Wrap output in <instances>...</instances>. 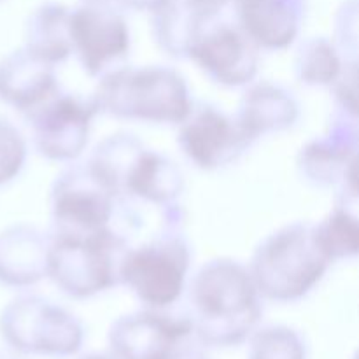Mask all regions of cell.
I'll return each instance as SVG.
<instances>
[{
  "label": "cell",
  "mask_w": 359,
  "mask_h": 359,
  "mask_svg": "<svg viewBox=\"0 0 359 359\" xmlns=\"http://www.w3.org/2000/svg\"><path fill=\"white\" fill-rule=\"evenodd\" d=\"M196 342L235 347L249 340L263 316L262 297L248 266L230 258L210 259L193 277L188 293Z\"/></svg>",
  "instance_id": "1"
},
{
  "label": "cell",
  "mask_w": 359,
  "mask_h": 359,
  "mask_svg": "<svg viewBox=\"0 0 359 359\" xmlns=\"http://www.w3.org/2000/svg\"><path fill=\"white\" fill-rule=\"evenodd\" d=\"M97 112L123 121L179 125L193 107L184 77L170 67H121L98 83Z\"/></svg>",
  "instance_id": "2"
},
{
  "label": "cell",
  "mask_w": 359,
  "mask_h": 359,
  "mask_svg": "<svg viewBox=\"0 0 359 359\" xmlns=\"http://www.w3.org/2000/svg\"><path fill=\"white\" fill-rule=\"evenodd\" d=\"M330 265L316 241L314 224L293 223L259 242L248 270L259 297L290 304L309 294Z\"/></svg>",
  "instance_id": "3"
},
{
  "label": "cell",
  "mask_w": 359,
  "mask_h": 359,
  "mask_svg": "<svg viewBox=\"0 0 359 359\" xmlns=\"http://www.w3.org/2000/svg\"><path fill=\"white\" fill-rule=\"evenodd\" d=\"M128 249L111 226L88 235H51L48 277L67 297H97L121 284Z\"/></svg>",
  "instance_id": "4"
},
{
  "label": "cell",
  "mask_w": 359,
  "mask_h": 359,
  "mask_svg": "<svg viewBox=\"0 0 359 359\" xmlns=\"http://www.w3.org/2000/svg\"><path fill=\"white\" fill-rule=\"evenodd\" d=\"M0 335L13 353L58 359L79 353L86 339L72 312L37 294H20L6 305Z\"/></svg>",
  "instance_id": "5"
},
{
  "label": "cell",
  "mask_w": 359,
  "mask_h": 359,
  "mask_svg": "<svg viewBox=\"0 0 359 359\" xmlns=\"http://www.w3.org/2000/svg\"><path fill=\"white\" fill-rule=\"evenodd\" d=\"M177 228L130 248L121 270V284L154 311L172 307L182 297L188 280L191 251Z\"/></svg>",
  "instance_id": "6"
},
{
  "label": "cell",
  "mask_w": 359,
  "mask_h": 359,
  "mask_svg": "<svg viewBox=\"0 0 359 359\" xmlns=\"http://www.w3.org/2000/svg\"><path fill=\"white\" fill-rule=\"evenodd\" d=\"M118 200L88 163H69L49 195L51 235H88L111 226Z\"/></svg>",
  "instance_id": "7"
},
{
  "label": "cell",
  "mask_w": 359,
  "mask_h": 359,
  "mask_svg": "<svg viewBox=\"0 0 359 359\" xmlns=\"http://www.w3.org/2000/svg\"><path fill=\"white\" fill-rule=\"evenodd\" d=\"M70 42L84 72L102 79L125 67L130 51L128 25L107 2H84L70 9Z\"/></svg>",
  "instance_id": "8"
},
{
  "label": "cell",
  "mask_w": 359,
  "mask_h": 359,
  "mask_svg": "<svg viewBox=\"0 0 359 359\" xmlns=\"http://www.w3.org/2000/svg\"><path fill=\"white\" fill-rule=\"evenodd\" d=\"M191 339L186 316L175 318L154 309L121 316L107 333L109 353L116 359H184L191 356Z\"/></svg>",
  "instance_id": "9"
},
{
  "label": "cell",
  "mask_w": 359,
  "mask_h": 359,
  "mask_svg": "<svg viewBox=\"0 0 359 359\" xmlns=\"http://www.w3.org/2000/svg\"><path fill=\"white\" fill-rule=\"evenodd\" d=\"M93 100L76 95H53L49 100L27 114L32 140L46 160L74 163L90 142L91 121L97 116Z\"/></svg>",
  "instance_id": "10"
},
{
  "label": "cell",
  "mask_w": 359,
  "mask_h": 359,
  "mask_svg": "<svg viewBox=\"0 0 359 359\" xmlns=\"http://www.w3.org/2000/svg\"><path fill=\"white\" fill-rule=\"evenodd\" d=\"M177 146L200 170H219L237 161L252 146L235 116L214 105H195L179 123Z\"/></svg>",
  "instance_id": "11"
},
{
  "label": "cell",
  "mask_w": 359,
  "mask_h": 359,
  "mask_svg": "<svg viewBox=\"0 0 359 359\" xmlns=\"http://www.w3.org/2000/svg\"><path fill=\"white\" fill-rule=\"evenodd\" d=\"M259 49L237 25L217 23L216 16L203 25L188 60L196 63L212 83L228 88L248 86L255 81Z\"/></svg>",
  "instance_id": "12"
},
{
  "label": "cell",
  "mask_w": 359,
  "mask_h": 359,
  "mask_svg": "<svg viewBox=\"0 0 359 359\" xmlns=\"http://www.w3.org/2000/svg\"><path fill=\"white\" fill-rule=\"evenodd\" d=\"M302 177L319 188L342 184L344 193L358 196L356 116L337 114L323 137L311 140L298 154Z\"/></svg>",
  "instance_id": "13"
},
{
  "label": "cell",
  "mask_w": 359,
  "mask_h": 359,
  "mask_svg": "<svg viewBox=\"0 0 359 359\" xmlns=\"http://www.w3.org/2000/svg\"><path fill=\"white\" fill-rule=\"evenodd\" d=\"M237 27L258 49H286L297 41L305 0H233Z\"/></svg>",
  "instance_id": "14"
},
{
  "label": "cell",
  "mask_w": 359,
  "mask_h": 359,
  "mask_svg": "<svg viewBox=\"0 0 359 359\" xmlns=\"http://www.w3.org/2000/svg\"><path fill=\"white\" fill-rule=\"evenodd\" d=\"M60 91L55 65L23 46L0 60V102L25 116Z\"/></svg>",
  "instance_id": "15"
},
{
  "label": "cell",
  "mask_w": 359,
  "mask_h": 359,
  "mask_svg": "<svg viewBox=\"0 0 359 359\" xmlns=\"http://www.w3.org/2000/svg\"><path fill=\"white\" fill-rule=\"evenodd\" d=\"M51 235L32 224H13L0 231V284L23 290L48 277Z\"/></svg>",
  "instance_id": "16"
},
{
  "label": "cell",
  "mask_w": 359,
  "mask_h": 359,
  "mask_svg": "<svg viewBox=\"0 0 359 359\" xmlns=\"http://www.w3.org/2000/svg\"><path fill=\"white\" fill-rule=\"evenodd\" d=\"M298 116L300 105L293 93L279 84L258 83L245 90L235 119L249 142L255 144L262 137L294 126Z\"/></svg>",
  "instance_id": "17"
},
{
  "label": "cell",
  "mask_w": 359,
  "mask_h": 359,
  "mask_svg": "<svg viewBox=\"0 0 359 359\" xmlns=\"http://www.w3.org/2000/svg\"><path fill=\"white\" fill-rule=\"evenodd\" d=\"M182 193L184 174L179 165L144 146L123 181L119 200L133 198L165 209L175 205Z\"/></svg>",
  "instance_id": "18"
},
{
  "label": "cell",
  "mask_w": 359,
  "mask_h": 359,
  "mask_svg": "<svg viewBox=\"0 0 359 359\" xmlns=\"http://www.w3.org/2000/svg\"><path fill=\"white\" fill-rule=\"evenodd\" d=\"M23 48L55 67L65 62L72 55L69 7L58 2L39 6L25 23Z\"/></svg>",
  "instance_id": "19"
},
{
  "label": "cell",
  "mask_w": 359,
  "mask_h": 359,
  "mask_svg": "<svg viewBox=\"0 0 359 359\" xmlns=\"http://www.w3.org/2000/svg\"><path fill=\"white\" fill-rule=\"evenodd\" d=\"M151 14V34L161 51L172 58H188L203 25L214 18L186 0H168Z\"/></svg>",
  "instance_id": "20"
},
{
  "label": "cell",
  "mask_w": 359,
  "mask_h": 359,
  "mask_svg": "<svg viewBox=\"0 0 359 359\" xmlns=\"http://www.w3.org/2000/svg\"><path fill=\"white\" fill-rule=\"evenodd\" d=\"M344 62L335 42L325 37H311L302 42L294 56V74L307 86H332Z\"/></svg>",
  "instance_id": "21"
},
{
  "label": "cell",
  "mask_w": 359,
  "mask_h": 359,
  "mask_svg": "<svg viewBox=\"0 0 359 359\" xmlns=\"http://www.w3.org/2000/svg\"><path fill=\"white\" fill-rule=\"evenodd\" d=\"M314 233L330 263L354 258L358 255L359 223L347 205L335 207L325 219L314 224Z\"/></svg>",
  "instance_id": "22"
},
{
  "label": "cell",
  "mask_w": 359,
  "mask_h": 359,
  "mask_svg": "<svg viewBox=\"0 0 359 359\" xmlns=\"http://www.w3.org/2000/svg\"><path fill=\"white\" fill-rule=\"evenodd\" d=\"M248 359H307V347L297 330L272 325L256 328L249 337Z\"/></svg>",
  "instance_id": "23"
},
{
  "label": "cell",
  "mask_w": 359,
  "mask_h": 359,
  "mask_svg": "<svg viewBox=\"0 0 359 359\" xmlns=\"http://www.w3.org/2000/svg\"><path fill=\"white\" fill-rule=\"evenodd\" d=\"M27 161V142L20 130L0 116V186L21 174Z\"/></svg>",
  "instance_id": "24"
},
{
  "label": "cell",
  "mask_w": 359,
  "mask_h": 359,
  "mask_svg": "<svg viewBox=\"0 0 359 359\" xmlns=\"http://www.w3.org/2000/svg\"><path fill=\"white\" fill-rule=\"evenodd\" d=\"M335 100L344 114L358 116V60H346L335 83Z\"/></svg>",
  "instance_id": "25"
},
{
  "label": "cell",
  "mask_w": 359,
  "mask_h": 359,
  "mask_svg": "<svg viewBox=\"0 0 359 359\" xmlns=\"http://www.w3.org/2000/svg\"><path fill=\"white\" fill-rule=\"evenodd\" d=\"M337 49L342 55V49L347 55H353V58H356L358 51V4L356 0H351V2L344 4V7L340 9L339 16H337Z\"/></svg>",
  "instance_id": "26"
},
{
  "label": "cell",
  "mask_w": 359,
  "mask_h": 359,
  "mask_svg": "<svg viewBox=\"0 0 359 359\" xmlns=\"http://www.w3.org/2000/svg\"><path fill=\"white\" fill-rule=\"evenodd\" d=\"M119 2H121V6L128 7V9L142 11V13H154L161 6H165L168 0H119Z\"/></svg>",
  "instance_id": "27"
},
{
  "label": "cell",
  "mask_w": 359,
  "mask_h": 359,
  "mask_svg": "<svg viewBox=\"0 0 359 359\" xmlns=\"http://www.w3.org/2000/svg\"><path fill=\"white\" fill-rule=\"evenodd\" d=\"M186 2L191 4L193 7H196L202 13L209 14V16H217L219 11L226 6L231 0H186Z\"/></svg>",
  "instance_id": "28"
},
{
  "label": "cell",
  "mask_w": 359,
  "mask_h": 359,
  "mask_svg": "<svg viewBox=\"0 0 359 359\" xmlns=\"http://www.w3.org/2000/svg\"><path fill=\"white\" fill-rule=\"evenodd\" d=\"M79 359H116L112 356L111 353L104 354V353H90V354H84V356H81Z\"/></svg>",
  "instance_id": "29"
},
{
  "label": "cell",
  "mask_w": 359,
  "mask_h": 359,
  "mask_svg": "<svg viewBox=\"0 0 359 359\" xmlns=\"http://www.w3.org/2000/svg\"><path fill=\"white\" fill-rule=\"evenodd\" d=\"M84 2H107V0H84Z\"/></svg>",
  "instance_id": "30"
},
{
  "label": "cell",
  "mask_w": 359,
  "mask_h": 359,
  "mask_svg": "<svg viewBox=\"0 0 359 359\" xmlns=\"http://www.w3.org/2000/svg\"><path fill=\"white\" fill-rule=\"evenodd\" d=\"M184 359H203V358H200V356H188V358H184Z\"/></svg>",
  "instance_id": "31"
}]
</instances>
